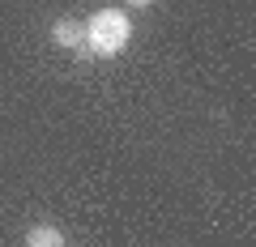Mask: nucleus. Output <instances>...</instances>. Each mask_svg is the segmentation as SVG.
I'll use <instances>...</instances> for the list:
<instances>
[{"instance_id":"1","label":"nucleus","mask_w":256,"mask_h":247,"mask_svg":"<svg viewBox=\"0 0 256 247\" xmlns=\"http://www.w3.org/2000/svg\"><path fill=\"white\" fill-rule=\"evenodd\" d=\"M132 38V21L120 9H98L90 21H86V51L94 55H120Z\"/></svg>"},{"instance_id":"2","label":"nucleus","mask_w":256,"mask_h":247,"mask_svg":"<svg viewBox=\"0 0 256 247\" xmlns=\"http://www.w3.org/2000/svg\"><path fill=\"white\" fill-rule=\"evenodd\" d=\"M52 43L64 47V51H82L86 47V26L73 21V17H56L52 21Z\"/></svg>"},{"instance_id":"3","label":"nucleus","mask_w":256,"mask_h":247,"mask_svg":"<svg viewBox=\"0 0 256 247\" xmlns=\"http://www.w3.org/2000/svg\"><path fill=\"white\" fill-rule=\"evenodd\" d=\"M26 247H64V235L56 226H30L26 230Z\"/></svg>"},{"instance_id":"4","label":"nucleus","mask_w":256,"mask_h":247,"mask_svg":"<svg viewBox=\"0 0 256 247\" xmlns=\"http://www.w3.org/2000/svg\"><path fill=\"white\" fill-rule=\"evenodd\" d=\"M128 4H132V9H146V4H154V0H128Z\"/></svg>"}]
</instances>
